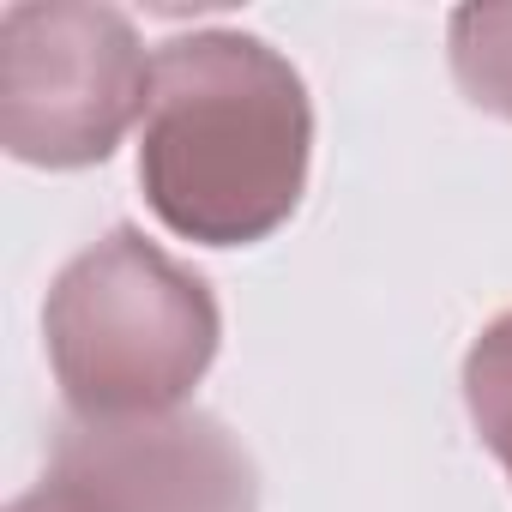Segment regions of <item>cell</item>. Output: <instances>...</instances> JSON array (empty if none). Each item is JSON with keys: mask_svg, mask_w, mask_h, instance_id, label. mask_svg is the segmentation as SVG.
Returning a JSON list of instances; mask_svg holds the SVG:
<instances>
[{"mask_svg": "<svg viewBox=\"0 0 512 512\" xmlns=\"http://www.w3.org/2000/svg\"><path fill=\"white\" fill-rule=\"evenodd\" d=\"M308 139V91L260 37L199 31L151 55L139 181L175 235L235 247L278 229L302 199Z\"/></svg>", "mask_w": 512, "mask_h": 512, "instance_id": "obj_1", "label": "cell"}, {"mask_svg": "<svg viewBox=\"0 0 512 512\" xmlns=\"http://www.w3.org/2000/svg\"><path fill=\"white\" fill-rule=\"evenodd\" d=\"M211 350V290L139 229L85 247L49 290V356L73 416H163L205 374Z\"/></svg>", "mask_w": 512, "mask_h": 512, "instance_id": "obj_2", "label": "cell"}, {"mask_svg": "<svg viewBox=\"0 0 512 512\" xmlns=\"http://www.w3.org/2000/svg\"><path fill=\"white\" fill-rule=\"evenodd\" d=\"M151 97V61L109 7H13L0 19V139L25 163H103Z\"/></svg>", "mask_w": 512, "mask_h": 512, "instance_id": "obj_3", "label": "cell"}, {"mask_svg": "<svg viewBox=\"0 0 512 512\" xmlns=\"http://www.w3.org/2000/svg\"><path fill=\"white\" fill-rule=\"evenodd\" d=\"M13 512H253V464L211 416H67Z\"/></svg>", "mask_w": 512, "mask_h": 512, "instance_id": "obj_4", "label": "cell"}, {"mask_svg": "<svg viewBox=\"0 0 512 512\" xmlns=\"http://www.w3.org/2000/svg\"><path fill=\"white\" fill-rule=\"evenodd\" d=\"M452 67L470 103L512 121V7H470L452 19Z\"/></svg>", "mask_w": 512, "mask_h": 512, "instance_id": "obj_5", "label": "cell"}, {"mask_svg": "<svg viewBox=\"0 0 512 512\" xmlns=\"http://www.w3.org/2000/svg\"><path fill=\"white\" fill-rule=\"evenodd\" d=\"M464 398H470L476 434L512 476V314H500L476 338V350L464 362Z\"/></svg>", "mask_w": 512, "mask_h": 512, "instance_id": "obj_6", "label": "cell"}]
</instances>
